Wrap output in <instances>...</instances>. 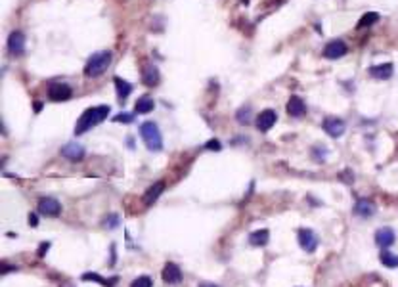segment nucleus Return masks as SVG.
<instances>
[{"mask_svg": "<svg viewBox=\"0 0 398 287\" xmlns=\"http://www.w3.org/2000/svg\"><path fill=\"white\" fill-rule=\"evenodd\" d=\"M113 83H115V88H117L119 102H125V100L130 96V92H132L130 83H127V81H125V79H121V77H115V79H113Z\"/></svg>", "mask_w": 398, "mask_h": 287, "instance_id": "6ab92c4d", "label": "nucleus"}, {"mask_svg": "<svg viewBox=\"0 0 398 287\" xmlns=\"http://www.w3.org/2000/svg\"><path fill=\"white\" fill-rule=\"evenodd\" d=\"M132 119H134V115H129V113H121V115H115V117H113V121H115V123H132Z\"/></svg>", "mask_w": 398, "mask_h": 287, "instance_id": "cd10ccee", "label": "nucleus"}, {"mask_svg": "<svg viewBox=\"0 0 398 287\" xmlns=\"http://www.w3.org/2000/svg\"><path fill=\"white\" fill-rule=\"evenodd\" d=\"M236 119L241 123V125H247L249 121H251V109H249V107H241V109L237 111Z\"/></svg>", "mask_w": 398, "mask_h": 287, "instance_id": "393cba45", "label": "nucleus"}, {"mask_svg": "<svg viewBox=\"0 0 398 287\" xmlns=\"http://www.w3.org/2000/svg\"><path fill=\"white\" fill-rule=\"evenodd\" d=\"M205 148H207V149H215V151H218V149L222 148V146H220V142H218V140H209V142L205 144Z\"/></svg>", "mask_w": 398, "mask_h": 287, "instance_id": "c85d7f7f", "label": "nucleus"}, {"mask_svg": "<svg viewBox=\"0 0 398 287\" xmlns=\"http://www.w3.org/2000/svg\"><path fill=\"white\" fill-rule=\"evenodd\" d=\"M379 260L383 262V266H387V268H398V255L390 253L387 249H383L379 253Z\"/></svg>", "mask_w": 398, "mask_h": 287, "instance_id": "4be33fe9", "label": "nucleus"}, {"mask_svg": "<svg viewBox=\"0 0 398 287\" xmlns=\"http://www.w3.org/2000/svg\"><path fill=\"white\" fill-rule=\"evenodd\" d=\"M153 100H151L150 96H142L138 98V102H136V106H134V113H150L151 109H153Z\"/></svg>", "mask_w": 398, "mask_h": 287, "instance_id": "412c9836", "label": "nucleus"}, {"mask_svg": "<svg viewBox=\"0 0 398 287\" xmlns=\"http://www.w3.org/2000/svg\"><path fill=\"white\" fill-rule=\"evenodd\" d=\"M304 111H306V106H304L302 98H299V96H291L289 102H287V113H289L291 117H302Z\"/></svg>", "mask_w": 398, "mask_h": 287, "instance_id": "2eb2a0df", "label": "nucleus"}, {"mask_svg": "<svg viewBox=\"0 0 398 287\" xmlns=\"http://www.w3.org/2000/svg\"><path fill=\"white\" fill-rule=\"evenodd\" d=\"M130 287H153V281H151L150 276H140L130 283Z\"/></svg>", "mask_w": 398, "mask_h": 287, "instance_id": "a878e982", "label": "nucleus"}, {"mask_svg": "<svg viewBox=\"0 0 398 287\" xmlns=\"http://www.w3.org/2000/svg\"><path fill=\"white\" fill-rule=\"evenodd\" d=\"M159 69L155 67V65L151 64H146L142 67V81H144V85L146 86H157L159 85Z\"/></svg>", "mask_w": 398, "mask_h": 287, "instance_id": "4468645a", "label": "nucleus"}, {"mask_svg": "<svg viewBox=\"0 0 398 287\" xmlns=\"http://www.w3.org/2000/svg\"><path fill=\"white\" fill-rule=\"evenodd\" d=\"M276 121H278L276 111H274V109H264V111H260V113H258L257 127H258V130L266 132V130H270V128L276 125Z\"/></svg>", "mask_w": 398, "mask_h": 287, "instance_id": "9d476101", "label": "nucleus"}, {"mask_svg": "<svg viewBox=\"0 0 398 287\" xmlns=\"http://www.w3.org/2000/svg\"><path fill=\"white\" fill-rule=\"evenodd\" d=\"M375 22H379V14H377V12H367V14H364V16L360 18V22H358V29L369 27V25H373Z\"/></svg>", "mask_w": 398, "mask_h": 287, "instance_id": "5701e85b", "label": "nucleus"}, {"mask_svg": "<svg viewBox=\"0 0 398 287\" xmlns=\"http://www.w3.org/2000/svg\"><path fill=\"white\" fill-rule=\"evenodd\" d=\"M85 153V148L81 144H77V142H69V144H65L62 148V155L69 161H83Z\"/></svg>", "mask_w": 398, "mask_h": 287, "instance_id": "f8f14e48", "label": "nucleus"}, {"mask_svg": "<svg viewBox=\"0 0 398 287\" xmlns=\"http://www.w3.org/2000/svg\"><path fill=\"white\" fill-rule=\"evenodd\" d=\"M71 94H73L71 86L64 85V83H54V85H50V88H48V98L52 102H65V100L71 98Z\"/></svg>", "mask_w": 398, "mask_h": 287, "instance_id": "0eeeda50", "label": "nucleus"}, {"mask_svg": "<svg viewBox=\"0 0 398 287\" xmlns=\"http://www.w3.org/2000/svg\"><path fill=\"white\" fill-rule=\"evenodd\" d=\"M104 226H106V228H115V226H119V216L117 214H109V216H106V218H104Z\"/></svg>", "mask_w": 398, "mask_h": 287, "instance_id": "bb28decb", "label": "nucleus"}, {"mask_svg": "<svg viewBox=\"0 0 398 287\" xmlns=\"http://www.w3.org/2000/svg\"><path fill=\"white\" fill-rule=\"evenodd\" d=\"M373 213H375V205L371 201H367V199H358V201H356L354 214L362 216V218H367V216H371Z\"/></svg>", "mask_w": 398, "mask_h": 287, "instance_id": "f3484780", "label": "nucleus"}, {"mask_svg": "<svg viewBox=\"0 0 398 287\" xmlns=\"http://www.w3.org/2000/svg\"><path fill=\"white\" fill-rule=\"evenodd\" d=\"M83 279H94V281H98L100 285H106V287H113V285H115V281H117V277H111V279H104V277L98 276V274H94V272L83 274Z\"/></svg>", "mask_w": 398, "mask_h": 287, "instance_id": "b1692460", "label": "nucleus"}, {"mask_svg": "<svg viewBox=\"0 0 398 287\" xmlns=\"http://www.w3.org/2000/svg\"><path fill=\"white\" fill-rule=\"evenodd\" d=\"M346 52H348V48H346V44L343 41H331V43L325 44V48H323V58H327V60H339Z\"/></svg>", "mask_w": 398, "mask_h": 287, "instance_id": "6e6552de", "label": "nucleus"}, {"mask_svg": "<svg viewBox=\"0 0 398 287\" xmlns=\"http://www.w3.org/2000/svg\"><path fill=\"white\" fill-rule=\"evenodd\" d=\"M394 241H396V235H394L392 228H379L375 232V243L381 249H388Z\"/></svg>", "mask_w": 398, "mask_h": 287, "instance_id": "ddd939ff", "label": "nucleus"}, {"mask_svg": "<svg viewBox=\"0 0 398 287\" xmlns=\"http://www.w3.org/2000/svg\"><path fill=\"white\" fill-rule=\"evenodd\" d=\"M8 50L14 56H22L25 52V35L22 31H14L8 37Z\"/></svg>", "mask_w": 398, "mask_h": 287, "instance_id": "9b49d317", "label": "nucleus"}, {"mask_svg": "<svg viewBox=\"0 0 398 287\" xmlns=\"http://www.w3.org/2000/svg\"><path fill=\"white\" fill-rule=\"evenodd\" d=\"M369 75L373 79H390L392 77V64H381V65H373L369 69Z\"/></svg>", "mask_w": 398, "mask_h": 287, "instance_id": "a211bd4d", "label": "nucleus"}, {"mask_svg": "<svg viewBox=\"0 0 398 287\" xmlns=\"http://www.w3.org/2000/svg\"><path fill=\"white\" fill-rule=\"evenodd\" d=\"M163 190H165V182H155V184L150 186L148 191L144 193V203H146V205H153V203L159 199V195L163 193Z\"/></svg>", "mask_w": 398, "mask_h": 287, "instance_id": "dca6fc26", "label": "nucleus"}, {"mask_svg": "<svg viewBox=\"0 0 398 287\" xmlns=\"http://www.w3.org/2000/svg\"><path fill=\"white\" fill-rule=\"evenodd\" d=\"M109 106H96V107H88L85 113L79 117L75 125V134H85L90 128H94L96 125H100L102 121H106L109 115Z\"/></svg>", "mask_w": 398, "mask_h": 287, "instance_id": "f257e3e1", "label": "nucleus"}, {"mask_svg": "<svg viewBox=\"0 0 398 287\" xmlns=\"http://www.w3.org/2000/svg\"><path fill=\"white\" fill-rule=\"evenodd\" d=\"M50 249V243L46 241V243H41V247H39V256H44L46 255V251Z\"/></svg>", "mask_w": 398, "mask_h": 287, "instance_id": "c756f323", "label": "nucleus"}, {"mask_svg": "<svg viewBox=\"0 0 398 287\" xmlns=\"http://www.w3.org/2000/svg\"><path fill=\"white\" fill-rule=\"evenodd\" d=\"M297 237H299V245H301L306 253H314V251L318 249L320 239H318L316 232L310 230V228H302V230H299V235H297Z\"/></svg>", "mask_w": 398, "mask_h": 287, "instance_id": "20e7f679", "label": "nucleus"}, {"mask_svg": "<svg viewBox=\"0 0 398 287\" xmlns=\"http://www.w3.org/2000/svg\"><path fill=\"white\" fill-rule=\"evenodd\" d=\"M111 58H113V54L109 52V50H102V52H96L88 62H86V67H85V75L86 77H100V75L104 73L106 69L109 67L111 64Z\"/></svg>", "mask_w": 398, "mask_h": 287, "instance_id": "7ed1b4c3", "label": "nucleus"}, {"mask_svg": "<svg viewBox=\"0 0 398 287\" xmlns=\"http://www.w3.org/2000/svg\"><path fill=\"white\" fill-rule=\"evenodd\" d=\"M322 128L325 130V134H327V136H331V138H341V136L344 134V130H346L344 123L337 117H327L325 121H323Z\"/></svg>", "mask_w": 398, "mask_h": 287, "instance_id": "423d86ee", "label": "nucleus"}, {"mask_svg": "<svg viewBox=\"0 0 398 287\" xmlns=\"http://www.w3.org/2000/svg\"><path fill=\"white\" fill-rule=\"evenodd\" d=\"M140 136L146 144V148L150 151H161L163 149V136L159 127L153 123V121H146L142 123L140 127Z\"/></svg>", "mask_w": 398, "mask_h": 287, "instance_id": "f03ea898", "label": "nucleus"}, {"mask_svg": "<svg viewBox=\"0 0 398 287\" xmlns=\"http://www.w3.org/2000/svg\"><path fill=\"white\" fill-rule=\"evenodd\" d=\"M39 224V218H37V214L31 213L29 214V226H37Z\"/></svg>", "mask_w": 398, "mask_h": 287, "instance_id": "7c9ffc66", "label": "nucleus"}, {"mask_svg": "<svg viewBox=\"0 0 398 287\" xmlns=\"http://www.w3.org/2000/svg\"><path fill=\"white\" fill-rule=\"evenodd\" d=\"M270 239V232L268 230H257V232H253V234L249 235V243L253 245V247H262V245H266Z\"/></svg>", "mask_w": 398, "mask_h": 287, "instance_id": "aec40b11", "label": "nucleus"}, {"mask_svg": "<svg viewBox=\"0 0 398 287\" xmlns=\"http://www.w3.org/2000/svg\"><path fill=\"white\" fill-rule=\"evenodd\" d=\"M199 287H220V285H215V283H201Z\"/></svg>", "mask_w": 398, "mask_h": 287, "instance_id": "2f4dec72", "label": "nucleus"}, {"mask_svg": "<svg viewBox=\"0 0 398 287\" xmlns=\"http://www.w3.org/2000/svg\"><path fill=\"white\" fill-rule=\"evenodd\" d=\"M39 213L43 214V216L54 218V216H58V214L62 213V205L54 197H43V199H39Z\"/></svg>", "mask_w": 398, "mask_h": 287, "instance_id": "39448f33", "label": "nucleus"}, {"mask_svg": "<svg viewBox=\"0 0 398 287\" xmlns=\"http://www.w3.org/2000/svg\"><path fill=\"white\" fill-rule=\"evenodd\" d=\"M161 276L163 281H167L171 285H176V283L182 281V270H180V266H176L174 262H167L165 268H163Z\"/></svg>", "mask_w": 398, "mask_h": 287, "instance_id": "1a4fd4ad", "label": "nucleus"}]
</instances>
